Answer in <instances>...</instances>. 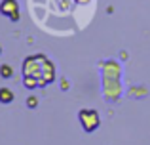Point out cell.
<instances>
[{
  "mask_svg": "<svg viewBox=\"0 0 150 145\" xmlns=\"http://www.w3.org/2000/svg\"><path fill=\"white\" fill-rule=\"evenodd\" d=\"M78 119H80V122H82V128H84L88 134L95 132L101 124L99 113H97L95 109H82V111L78 113Z\"/></svg>",
  "mask_w": 150,
  "mask_h": 145,
  "instance_id": "6da1fadb",
  "label": "cell"
},
{
  "mask_svg": "<svg viewBox=\"0 0 150 145\" xmlns=\"http://www.w3.org/2000/svg\"><path fill=\"white\" fill-rule=\"evenodd\" d=\"M0 52H2V48H0Z\"/></svg>",
  "mask_w": 150,
  "mask_h": 145,
  "instance_id": "52a82bcc",
  "label": "cell"
},
{
  "mask_svg": "<svg viewBox=\"0 0 150 145\" xmlns=\"http://www.w3.org/2000/svg\"><path fill=\"white\" fill-rule=\"evenodd\" d=\"M0 101L2 103H11L13 101V92L10 88H0Z\"/></svg>",
  "mask_w": 150,
  "mask_h": 145,
  "instance_id": "3957f363",
  "label": "cell"
},
{
  "mask_svg": "<svg viewBox=\"0 0 150 145\" xmlns=\"http://www.w3.org/2000/svg\"><path fill=\"white\" fill-rule=\"evenodd\" d=\"M0 11H2L4 15H8L11 21H17V19H19V6H17L15 0H2V4H0Z\"/></svg>",
  "mask_w": 150,
  "mask_h": 145,
  "instance_id": "7a4b0ae2",
  "label": "cell"
},
{
  "mask_svg": "<svg viewBox=\"0 0 150 145\" xmlns=\"http://www.w3.org/2000/svg\"><path fill=\"white\" fill-rule=\"evenodd\" d=\"M0 74H2L4 78H11V74H13V69H11L10 65H2V67H0Z\"/></svg>",
  "mask_w": 150,
  "mask_h": 145,
  "instance_id": "5b68a950",
  "label": "cell"
},
{
  "mask_svg": "<svg viewBox=\"0 0 150 145\" xmlns=\"http://www.w3.org/2000/svg\"><path fill=\"white\" fill-rule=\"evenodd\" d=\"M36 103H38V99H36V97H27V105H29L30 109H33V107H36Z\"/></svg>",
  "mask_w": 150,
  "mask_h": 145,
  "instance_id": "8992f818",
  "label": "cell"
},
{
  "mask_svg": "<svg viewBox=\"0 0 150 145\" xmlns=\"http://www.w3.org/2000/svg\"><path fill=\"white\" fill-rule=\"evenodd\" d=\"M23 84H25V88L33 90V88H36V86H40V82L34 76H23Z\"/></svg>",
  "mask_w": 150,
  "mask_h": 145,
  "instance_id": "277c9868",
  "label": "cell"
}]
</instances>
